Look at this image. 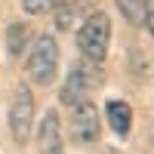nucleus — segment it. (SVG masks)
Instances as JSON below:
<instances>
[{"label": "nucleus", "instance_id": "obj_1", "mask_svg": "<svg viewBox=\"0 0 154 154\" xmlns=\"http://www.w3.org/2000/svg\"><path fill=\"white\" fill-rule=\"evenodd\" d=\"M25 71L34 86H49L59 74V43L53 34L34 37V43L28 46V59H25Z\"/></svg>", "mask_w": 154, "mask_h": 154}, {"label": "nucleus", "instance_id": "obj_2", "mask_svg": "<svg viewBox=\"0 0 154 154\" xmlns=\"http://www.w3.org/2000/svg\"><path fill=\"white\" fill-rule=\"evenodd\" d=\"M108 43H111V19L102 9H93L89 16H83V25L77 31V49L83 53L86 62L102 65L108 56Z\"/></svg>", "mask_w": 154, "mask_h": 154}, {"label": "nucleus", "instance_id": "obj_3", "mask_svg": "<svg viewBox=\"0 0 154 154\" xmlns=\"http://www.w3.org/2000/svg\"><path fill=\"white\" fill-rule=\"evenodd\" d=\"M102 83H105L102 65L80 59V62H77V65L71 68V74H68L65 86H62V96H59V99H62V105L74 108V105H80V102H86V96L93 93V89H99Z\"/></svg>", "mask_w": 154, "mask_h": 154}, {"label": "nucleus", "instance_id": "obj_4", "mask_svg": "<svg viewBox=\"0 0 154 154\" xmlns=\"http://www.w3.org/2000/svg\"><path fill=\"white\" fill-rule=\"evenodd\" d=\"M6 123H9V136H12L16 145H25L31 139V130H34V93H31L28 83H19L12 89Z\"/></svg>", "mask_w": 154, "mask_h": 154}, {"label": "nucleus", "instance_id": "obj_5", "mask_svg": "<svg viewBox=\"0 0 154 154\" xmlns=\"http://www.w3.org/2000/svg\"><path fill=\"white\" fill-rule=\"evenodd\" d=\"M102 133V123H99V108L93 102H80L74 105L71 111V142L74 145H93Z\"/></svg>", "mask_w": 154, "mask_h": 154}, {"label": "nucleus", "instance_id": "obj_6", "mask_svg": "<svg viewBox=\"0 0 154 154\" xmlns=\"http://www.w3.org/2000/svg\"><path fill=\"white\" fill-rule=\"evenodd\" d=\"M37 139H40V154H62V123L56 111H46L40 120V130H37Z\"/></svg>", "mask_w": 154, "mask_h": 154}, {"label": "nucleus", "instance_id": "obj_7", "mask_svg": "<svg viewBox=\"0 0 154 154\" xmlns=\"http://www.w3.org/2000/svg\"><path fill=\"white\" fill-rule=\"evenodd\" d=\"M105 114H108V123H111V130L117 133L120 139H126L130 136V130H133V108L126 105V102L120 99H114V102H108V108H105Z\"/></svg>", "mask_w": 154, "mask_h": 154}, {"label": "nucleus", "instance_id": "obj_8", "mask_svg": "<svg viewBox=\"0 0 154 154\" xmlns=\"http://www.w3.org/2000/svg\"><path fill=\"white\" fill-rule=\"evenodd\" d=\"M28 40H31V28L25 22H12L6 28V49L12 59H19L22 49H28Z\"/></svg>", "mask_w": 154, "mask_h": 154}, {"label": "nucleus", "instance_id": "obj_9", "mask_svg": "<svg viewBox=\"0 0 154 154\" xmlns=\"http://www.w3.org/2000/svg\"><path fill=\"white\" fill-rule=\"evenodd\" d=\"M120 9V16L133 25V28H145V0H114Z\"/></svg>", "mask_w": 154, "mask_h": 154}, {"label": "nucleus", "instance_id": "obj_10", "mask_svg": "<svg viewBox=\"0 0 154 154\" xmlns=\"http://www.w3.org/2000/svg\"><path fill=\"white\" fill-rule=\"evenodd\" d=\"M59 0H22V9L28 16H43V12H53Z\"/></svg>", "mask_w": 154, "mask_h": 154}, {"label": "nucleus", "instance_id": "obj_11", "mask_svg": "<svg viewBox=\"0 0 154 154\" xmlns=\"http://www.w3.org/2000/svg\"><path fill=\"white\" fill-rule=\"evenodd\" d=\"M145 9H148V12H145V28H148V31H151V37H154V0H151Z\"/></svg>", "mask_w": 154, "mask_h": 154}, {"label": "nucleus", "instance_id": "obj_12", "mask_svg": "<svg viewBox=\"0 0 154 154\" xmlns=\"http://www.w3.org/2000/svg\"><path fill=\"white\" fill-rule=\"evenodd\" d=\"M102 154H117V151H114V148H105V151H102Z\"/></svg>", "mask_w": 154, "mask_h": 154}]
</instances>
